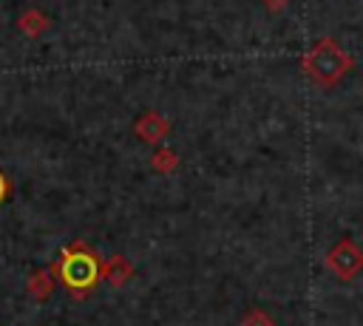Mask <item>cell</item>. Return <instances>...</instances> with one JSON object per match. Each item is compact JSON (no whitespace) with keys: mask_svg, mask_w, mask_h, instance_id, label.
<instances>
[{"mask_svg":"<svg viewBox=\"0 0 363 326\" xmlns=\"http://www.w3.org/2000/svg\"><path fill=\"white\" fill-rule=\"evenodd\" d=\"M301 68L303 74L320 85V88H332L337 85L352 68H354V60L332 40V37H320L309 45V51L301 57Z\"/></svg>","mask_w":363,"mask_h":326,"instance_id":"cell-1","label":"cell"},{"mask_svg":"<svg viewBox=\"0 0 363 326\" xmlns=\"http://www.w3.org/2000/svg\"><path fill=\"white\" fill-rule=\"evenodd\" d=\"M51 269H54V272L60 275V281L74 292V298L88 295V292L96 286V281L102 278V261H99L96 252H94L91 247H85L82 241L68 244V247L62 249L60 264L51 266Z\"/></svg>","mask_w":363,"mask_h":326,"instance_id":"cell-2","label":"cell"},{"mask_svg":"<svg viewBox=\"0 0 363 326\" xmlns=\"http://www.w3.org/2000/svg\"><path fill=\"white\" fill-rule=\"evenodd\" d=\"M323 264L337 281H352L363 272V249L352 238H340L329 247Z\"/></svg>","mask_w":363,"mask_h":326,"instance_id":"cell-3","label":"cell"},{"mask_svg":"<svg viewBox=\"0 0 363 326\" xmlns=\"http://www.w3.org/2000/svg\"><path fill=\"white\" fill-rule=\"evenodd\" d=\"M133 133H136L142 142H147V145H159V142L170 133V122H167L159 111H145V113L133 122Z\"/></svg>","mask_w":363,"mask_h":326,"instance_id":"cell-4","label":"cell"},{"mask_svg":"<svg viewBox=\"0 0 363 326\" xmlns=\"http://www.w3.org/2000/svg\"><path fill=\"white\" fill-rule=\"evenodd\" d=\"M133 275V264L122 255H113L108 261H102V278L111 283V286H122L128 278Z\"/></svg>","mask_w":363,"mask_h":326,"instance_id":"cell-5","label":"cell"},{"mask_svg":"<svg viewBox=\"0 0 363 326\" xmlns=\"http://www.w3.org/2000/svg\"><path fill=\"white\" fill-rule=\"evenodd\" d=\"M17 26H20V31H23L26 37H40V34L48 28V17H45L40 9H28V11L20 14Z\"/></svg>","mask_w":363,"mask_h":326,"instance_id":"cell-6","label":"cell"},{"mask_svg":"<svg viewBox=\"0 0 363 326\" xmlns=\"http://www.w3.org/2000/svg\"><path fill=\"white\" fill-rule=\"evenodd\" d=\"M28 292L34 300H45L54 292V275L48 269H34L28 278Z\"/></svg>","mask_w":363,"mask_h":326,"instance_id":"cell-7","label":"cell"},{"mask_svg":"<svg viewBox=\"0 0 363 326\" xmlns=\"http://www.w3.org/2000/svg\"><path fill=\"white\" fill-rule=\"evenodd\" d=\"M150 167L156 170V173H173L176 167H179V156H176V150H170V147H156L153 150V156H150Z\"/></svg>","mask_w":363,"mask_h":326,"instance_id":"cell-8","label":"cell"},{"mask_svg":"<svg viewBox=\"0 0 363 326\" xmlns=\"http://www.w3.org/2000/svg\"><path fill=\"white\" fill-rule=\"evenodd\" d=\"M241 326H275V320L264 312V309H250L241 320Z\"/></svg>","mask_w":363,"mask_h":326,"instance_id":"cell-9","label":"cell"},{"mask_svg":"<svg viewBox=\"0 0 363 326\" xmlns=\"http://www.w3.org/2000/svg\"><path fill=\"white\" fill-rule=\"evenodd\" d=\"M261 3H264V9L272 11V14H278V11H284V9L289 6V0H261Z\"/></svg>","mask_w":363,"mask_h":326,"instance_id":"cell-10","label":"cell"},{"mask_svg":"<svg viewBox=\"0 0 363 326\" xmlns=\"http://www.w3.org/2000/svg\"><path fill=\"white\" fill-rule=\"evenodd\" d=\"M6 196H9V181H6V176L0 173V201H3Z\"/></svg>","mask_w":363,"mask_h":326,"instance_id":"cell-11","label":"cell"}]
</instances>
